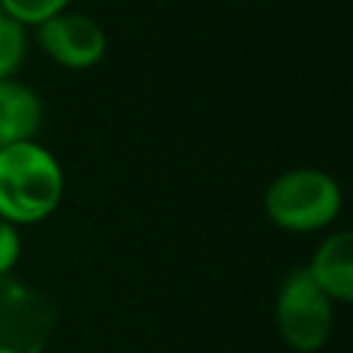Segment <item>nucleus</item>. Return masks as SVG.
<instances>
[{
    "instance_id": "1",
    "label": "nucleus",
    "mask_w": 353,
    "mask_h": 353,
    "mask_svg": "<svg viewBox=\"0 0 353 353\" xmlns=\"http://www.w3.org/2000/svg\"><path fill=\"white\" fill-rule=\"evenodd\" d=\"M63 196V171L52 152L33 141L0 146V218L25 226L55 212Z\"/></svg>"
},
{
    "instance_id": "2",
    "label": "nucleus",
    "mask_w": 353,
    "mask_h": 353,
    "mask_svg": "<svg viewBox=\"0 0 353 353\" xmlns=\"http://www.w3.org/2000/svg\"><path fill=\"white\" fill-rule=\"evenodd\" d=\"M262 204L273 226L292 234H306L325 229L339 215L342 188L328 171L301 165L279 174L265 188Z\"/></svg>"
},
{
    "instance_id": "3",
    "label": "nucleus",
    "mask_w": 353,
    "mask_h": 353,
    "mask_svg": "<svg viewBox=\"0 0 353 353\" xmlns=\"http://www.w3.org/2000/svg\"><path fill=\"white\" fill-rule=\"evenodd\" d=\"M273 320L281 342L295 353H317L334 331V301L309 268H295L279 287Z\"/></svg>"
},
{
    "instance_id": "4",
    "label": "nucleus",
    "mask_w": 353,
    "mask_h": 353,
    "mask_svg": "<svg viewBox=\"0 0 353 353\" xmlns=\"http://www.w3.org/2000/svg\"><path fill=\"white\" fill-rule=\"evenodd\" d=\"M55 323L58 309L39 287L0 279V353H44Z\"/></svg>"
},
{
    "instance_id": "5",
    "label": "nucleus",
    "mask_w": 353,
    "mask_h": 353,
    "mask_svg": "<svg viewBox=\"0 0 353 353\" xmlns=\"http://www.w3.org/2000/svg\"><path fill=\"white\" fill-rule=\"evenodd\" d=\"M36 41L44 55L66 69H88L105 58L108 36L102 25L80 11H61L36 25Z\"/></svg>"
},
{
    "instance_id": "6",
    "label": "nucleus",
    "mask_w": 353,
    "mask_h": 353,
    "mask_svg": "<svg viewBox=\"0 0 353 353\" xmlns=\"http://www.w3.org/2000/svg\"><path fill=\"white\" fill-rule=\"evenodd\" d=\"M306 268L334 303H353V229L328 234Z\"/></svg>"
},
{
    "instance_id": "7",
    "label": "nucleus",
    "mask_w": 353,
    "mask_h": 353,
    "mask_svg": "<svg viewBox=\"0 0 353 353\" xmlns=\"http://www.w3.org/2000/svg\"><path fill=\"white\" fill-rule=\"evenodd\" d=\"M44 119L41 99L19 80H0V146L33 141Z\"/></svg>"
},
{
    "instance_id": "8",
    "label": "nucleus",
    "mask_w": 353,
    "mask_h": 353,
    "mask_svg": "<svg viewBox=\"0 0 353 353\" xmlns=\"http://www.w3.org/2000/svg\"><path fill=\"white\" fill-rule=\"evenodd\" d=\"M28 52L25 25L0 11V80H8Z\"/></svg>"
},
{
    "instance_id": "9",
    "label": "nucleus",
    "mask_w": 353,
    "mask_h": 353,
    "mask_svg": "<svg viewBox=\"0 0 353 353\" xmlns=\"http://www.w3.org/2000/svg\"><path fill=\"white\" fill-rule=\"evenodd\" d=\"M72 0H0V11L22 25H41L44 19L69 8Z\"/></svg>"
},
{
    "instance_id": "10",
    "label": "nucleus",
    "mask_w": 353,
    "mask_h": 353,
    "mask_svg": "<svg viewBox=\"0 0 353 353\" xmlns=\"http://www.w3.org/2000/svg\"><path fill=\"white\" fill-rule=\"evenodd\" d=\"M19 254H22V240H19L17 226L0 218V279L11 276Z\"/></svg>"
}]
</instances>
